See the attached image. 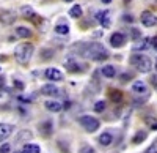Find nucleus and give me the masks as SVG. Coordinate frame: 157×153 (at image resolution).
I'll use <instances>...</instances> for the list:
<instances>
[{
	"label": "nucleus",
	"mask_w": 157,
	"mask_h": 153,
	"mask_svg": "<svg viewBox=\"0 0 157 153\" xmlns=\"http://www.w3.org/2000/svg\"><path fill=\"white\" fill-rule=\"evenodd\" d=\"M44 106H46V109L50 111V112H60V111L63 109V104L58 103V101H55V99H49V101H46Z\"/></svg>",
	"instance_id": "11"
},
{
	"label": "nucleus",
	"mask_w": 157,
	"mask_h": 153,
	"mask_svg": "<svg viewBox=\"0 0 157 153\" xmlns=\"http://www.w3.org/2000/svg\"><path fill=\"white\" fill-rule=\"evenodd\" d=\"M33 44L32 43H21L19 46H16V50H14V58L21 63V65H27L30 62L32 55H33Z\"/></svg>",
	"instance_id": "2"
},
{
	"label": "nucleus",
	"mask_w": 157,
	"mask_h": 153,
	"mask_svg": "<svg viewBox=\"0 0 157 153\" xmlns=\"http://www.w3.org/2000/svg\"><path fill=\"white\" fill-rule=\"evenodd\" d=\"M146 136H148V133H146V131H138V133L134 136L132 142H134V144H140V142H143V141L146 139Z\"/></svg>",
	"instance_id": "23"
},
{
	"label": "nucleus",
	"mask_w": 157,
	"mask_h": 153,
	"mask_svg": "<svg viewBox=\"0 0 157 153\" xmlns=\"http://www.w3.org/2000/svg\"><path fill=\"white\" fill-rule=\"evenodd\" d=\"M151 44V40L149 38H141V40H138L135 44H134V50H145L148 49Z\"/></svg>",
	"instance_id": "14"
},
{
	"label": "nucleus",
	"mask_w": 157,
	"mask_h": 153,
	"mask_svg": "<svg viewBox=\"0 0 157 153\" xmlns=\"http://www.w3.org/2000/svg\"><path fill=\"white\" fill-rule=\"evenodd\" d=\"M32 131H29V130H24V131H21L19 134H17V141L19 142H24V141H30L32 139Z\"/></svg>",
	"instance_id": "19"
},
{
	"label": "nucleus",
	"mask_w": 157,
	"mask_h": 153,
	"mask_svg": "<svg viewBox=\"0 0 157 153\" xmlns=\"http://www.w3.org/2000/svg\"><path fill=\"white\" fill-rule=\"evenodd\" d=\"M151 43H152V46H154V47H157V36H155V38H152Z\"/></svg>",
	"instance_id": "32"
},
{
	"label": "nucleus",
	"mask_w": 157,
	"mask_h": 153,
	"mask_svg": "<svg viewBox=\"0 0 157 153\" xmlns=\"http://www.w3.org/2000/svg\"><path fill=\"white\" fill-rule=\"evenodd\" d=\"M44 76H46V79L52 81V82H58V81H63V73L57 68H47L44 71Z\"/></svg>",
	"instance_id": "6"
},
{
	"label": "nucleus",
	"mask_w": 157,
	"mask_h": 153,
	"mask_svg": "<svg viewBox=\"0 0 157 153\" xmlns=\"http://www.w3.org/2000/svg\"><path fill=\"white\" fill-rule=\"evenodd\" d=\"M78 123H80L83 126V130L88 131V133H94L99 130V120L96 117H91V115H83L78 119Z\"/></svg>",
	"instance_id": "4"
},
{
	"label": "nucleus",
	"mask_w": 157,
	"mask_h": 153,
	"mask_svg": "<svg viewBox=\"0 0 157 153\" xmlns=\"http://www.w3.org/2000/svg\"><path fill=\"white\" fill-rule=\"evenodd\" d=\"M104 109H105V103H104V101H98V103L94 104V111L96 112H102Z\"/></svg>",
	"instance_id": "27"
},
{
	"label": "nucleus",
	"mask_w": 157,
	"mask_h": 153,
	"mask_svg": "<svg viewBox=\"0 0 157 153\" xmlns=\"http://www.w3.org/2000/svg\"><path fill=\"white\" fill-rule=\"evenodd\" d=\"M113 142V136L110 134V133H102L101 136H99V144L101 145H104V147H109L110 144Z\"/></svg>",
	"instance_id": "15"
},
{
	"label": "nucleus",
	"mask_w": 157,
	"mask_h": 153,
	"mask_svg": "<svg viewBox=\"0 0 157 153\" xmlns=\"http://www.w3.org/2000/svg\"><path fill=\"white\" fill-rule=\"evenodd\" d=\"M14 153H25L24 150H19V151H14Z\"/></svg>",
	"instance_id": "35"
},
{
	"label": "nucleus",
	"mask_w": 157,
	"mask_h": 153,
	"mask_svg": "<svg viewBox=\"0 0 157 153\" xmlns=\"http://www.w3.org/2000/svg\"><path fill=\"white\" fill-rule=\"evenodd\" d=\"M69 16H71V18H80V16H82V8H80V5H74V6L69 10Z\"/></svg>",
	"instance_id": "24"
},
{
	"label": "nucleus",
	"mask_w": 157,
	"mask_h": 153,
	"mask_svg": "<svg viewBox=\"0 0 157 153\" xmlns=\"http://www.w3.org/2000/svg\"><path fill=\"white\" fill-rule=\"evenodd\" d=\"M80 153H96V150L93 147H90V145H85V147H82Z\"/></svg>",
	"instance_id": "29"
},
{
	"label": "nucleus",
	"mask_w": 157,
	"mask_h": 153,
	"mask_svg": "<svg viewBox=\"0 0 157 153\" xmlns=\"http://www.w3.org/2000/svg\"><path fill=\"white\" fill-rule=\"evenodd\" d=\"M109 14H110L109 11H99L98 14H96V19L101 22L102 27H105V29L110 27V18H109Z\"/></svg>",
	"instance_id": "10"
},
{
	"label": "nucleus",
	"mask_w": 157,
	"mask_h": 153,
	"mask_svg": "<svg viewBox=\"0 0 157 153\" xmlns=\"http://www.w3.org/2000/svg\"><path fill=\"white\" fill-rule=\"evenodd\" d=\"M39 131H41V134H43L44 137H49V136L52 134V123H50V122L41 123V125H39Z\"/></svg>",
	"instance_id": "16"
},
{
	"label": "nucleus",
	"mask_w": 157,
	"mask_h": 153,
	"mask_svg": "<svg viewBox=\"0 0 157 153\" xmlns=\"http://www.w3.org/2000/svg\"><path fill=\"white\" fill-rule=\"evenodd\" d=\"M16 35L21 36V38H30L32 36V30L24 27V25H21V27H16Z\"/></svg>",
	"instance_id": "17"
},
{
	"label": "nucleus",
	"mask_w": 157,
	"mask_h": 153,
	"mask_svg": "<svg viewBox=\"0 0 157 153\" xmlns=\"http://www.w3.org/2000/svg\"><path fill=\"white\" fill-rule=\"evenodd\" d=\"M140 21H141V24L145 25V27H154V25L157 24V18L152 14L151 11H143L141 16H140Z\"/></svg>",
	"instance_id": "5"
},
{
	"label": "nucleus",
	"mask_w": 157,
	"mask_h": 153,
	"mask_svg": "<svg viewBox=\"0 0 157 153\" xmlns=\"http://www.w3.org/2000/svg\"><path fill=\"white\" fill-rule=\"evenodd\" d=\"M41 93L43 95H47V96H54L58 93V88L54 85V84H46L41 87Z\"/></svg>",
	"instance_id": "12"
},
{
	"label": "nucleus",
	"mask_w": 157,
	"mask_h": 153,
	"mask_svg": "<svg viewBox=\"0 0 157 153\" xmlns=\"http://www.w3.org/2000/svg\"><path fill=\"white\" fill-rule=\"evenodd\" d=\"M130 65H134L138 71L141 73H149L151 68H152V62L146 57V55H141V54H135L130 57Z\"/></svg>",
	"instance_id": "3"
},
{
	"label": "nucleus",
	"mask_w": 157,
	"mask_h": 153,
	"mask_svg": "<svg viewBox=\"0 0 157 153\" xmlns=\"http://www.w3.org/2000/svg\"><path fill=\"white\" fill-rule=\"evenodd\" d=\"M132 92H135V93H138V95H146V92H148V88H146V84L145 82H141V81H137V82H134V85H132Z\"/></svg>",
	"instance_id": "13"
},
{
	"label": "nucleus",
	"mask_w": 157,
	"mask_h": 153,
	"mask_svg": "<svg viewBox=\"0 0 157 153\" xmlns=\"http://www.w3.org/2000/svg\"><path fill=\"white\" fill-rule=\"evenodd\" d=\"M21 13L24 14V18H27V19H35V11L30 8V6H22V10H21Z\"/></svg>",
	"instance_id": "22"
},
{
	"label": "nucleus",
	"mask_w": 157,
	"mask_h": 153,
	"mask_svg": "<svg viewBox=\"0 0 157 153\" xmlns=\"http://www.w3.org/2000/svg\"><path fill=\"white\" fill-rule=\"evenodd\" d=\"M10 150H11L10 144H3L2 147H0V153H10Z\"/></svg>",
	"instance_id": "30"
},
{
	"label": "nucleus",
	"mask_w": 157,
	"mask_h": 153,
	"mask_svg": "<svg viewBox=\"0 0 157 153\" xmlns=\"http://www.w3.org/2000/svg\"><path fill=\"white\" fill-rule=\"evenodd\" d=\"M102 2H104V3H110V2H112V0H102Z\"/></svg>",
	"instance_id": "33"
},
{
	"label": "nucleus",
	"mask_w": 157,
	"mask_h": 153,
	"mask_svg": "<svg viewBox=\"0 0 157 153\" xmlns=\"http://www.w3.org/2000/svg\"><path fill=\"white\" fill-rule=\"evenodd\" d=\"M155 70H157V60H155Z\"/></svg>",
	"instance_id": "37"
},
{
	"label": "nucleus",
	"mask_w": 157,
	"mask_h": 153,
	"mask_svg": "<svg viewBox=\"0 0 157 153\" xmlns=\"http://www.w3.org/2000/svg\"><path fill=\"white\" fill-rule=\"evenodd\" d=\"M110 44L112 47H123L126 44V36L121 32H116L110 36Z\"/></svg>",
	"instance_id": "8"
},
{
	"label": "nucleus",
	"mask_w": 157,
	"mask_h": 153,
	"mask_svg": "<svg viewBox=\"0 0 157 153\" xmlns=\"http://www.w3.org/2000/svg\"><path fill=\"white\" fill-rule=\"evenodd\" d=\"M145 153H157V141H155V142H152V144L145 150Z\"/></svg>",
	"instance_id": "28"
},
{
	"label": "nucleus",
	"mask_w": 157,
	"mask_h": 153,
	"mask_svg": "<svg viewBox=\"0 0 157 153\" xmlns=\"http://www.w3.org/2000/svg\"><path fill=\"white\" fill-rule=\"evenodd\" d=\"M55 32L58 35H68L69 33V25L68 24H58V25H55Z\"/></svg>",
	"instance_id": "21"
},
{
	"label": "nucleus",
	"mask_w": 157,
	"mask_h": 153,
	"mask_svg": "<svg viewBox=\"0 0 157 153\" xmlns=\"http://www.w3.org/2000/svg\"><path fill=\"white\" fill-rule=\"evenodd\" d=\"M13 125H10V123H0V144H2L3 141H6V139L11 136V133H13Z\"/></svg>",
	"instance_id": "9"
},
{
	"label": "nucleus",
	"mask_w": 157,
	"mask_h": 153,
	"mask_svg": "<svg viewBox=\"0 0 157 153\" xmlns=\"http://www.w3.org/2000/svg\"><path fill=\"white\" fill-rule=\"evenodd\" d=\"M22 150L25 153H39V151H41V148H39L36 144H25Z\"/></svg>",
	"instance_id": "20"
},
{
	"label": "nucleus",
	"mask_w": 157,
	"mask_h": 153,
	"mask_svg": "<svg viewBox=\"0 0 157 153\" xmlns=\"http://www.w3.org/2000/svg\"><path fill=\"white\" fill-rule=\"evenodd\" d=\"M16 21V13L11 11V10H3L0 13V22L5 24V25H10Z\"/></svg>",
	"instance_id": "7"
},
{
	"label": "nucleus",
	"mask_w": 157,
	"mask_h": 153,
	"mask_svg": "<svg viewBox=\"0 0 157 153\" xmlns=\"http://www.w3.org/2000/svg\"><path fill=\"white\" fill-rule=\"evenodd\" d=\"M110 98L115 101V103H118V101H121L123 95H121V92H120V90H110Z\"/></svg>",
	"instance_id": "25"
},
{
	"label": "nucleus",
	"mask_w": 157,
	"mask_h": 153,
	"mask_svg": "<svg viewBox=\"0 0 157 153\" xmlns=\"http://www.w3.org/2000/svg\"><path fill=\"white\" fill-rule=\"evenodd\" d=\"M63 2H66V3H69V2H72V0H63Z\"/></svg>",
	"instance_id": "36"
},
{
	"label": "nucleus",
	"mask_w": 157,
	"mask_h": 153,
	"mask_svg": "<svg viewBox=\"0 0 157 153\" xmlns=\"http://www.w3.org/2000/svg\"><path fill=\"white\" fill-rule=\"evenodd\" d=\"M102 74L105 76V78H115V74H116V71H115V66H112V65H105V66H102Z\"/></svg>",
	"instance_id": "18"
},
{
	"label": "nucleus",
	"mask_w": 157,
	"mask_h": 153,
	"mask_svg": "<svg viewBox=\"0 0 157 153\" xmlns=\"http://www.w3.org/2000/svg\"><path fill=\"white\" fill-rule=\"evenodd\" d=\"M2 84H5V81H3L2 78H0V85H2Z\"/></svg>",
	"instance_id": "34"
},
{
	"label": "nucleus",
	"mask_w": 157,
	"mask_h": 153,
	"mask_svg": "<svg viewBox=\"0 0 157 153\" xmlns=\"http://www.w3.org/2000/svg\"><path fill=\"white\" fill-rule=\"evenodd\" d=\"M82 55L91 60H104L109 57V50L104 47L101 43H91L83 46L82 49Z\"/></svg>",
	"instance_id": "1"
},
{
	"label": "nucleus",
	"mask_w": 157,
	"mask_h": 153,
	"mask_svg": "<svg viewBox=\"0 0 157 153\" xmlns=\"http://www.w3.org/2000/svg\"><path fill=\"white\" fill-rule=\"evenodd\" d=\"M66 68H68L69 71H78V65H77L75 60H68V62H66Z\"/></svg>",
	"instance_id": "26"
},
{
	"label": "nucleus",
	"mask_w": 157,
	"mask_h": 153,
	"mask_svg": "<svg viewBox=\"0 0 157 153\" xmlns=\"http://www.w3.org/2000/svg\"><path fill=\"white\" fill-rule=\"evenodd\" d=\"M151 84H152V87L157 90V76H152V78H151Z\"/></svg>",
	"instance_id": "31"
}]
</instances>
